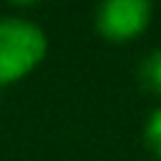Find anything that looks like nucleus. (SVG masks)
I'll use <instances>...</instances> for the list:
<instances>
[{
	"label": "nucleus",
	"instance_id": "f257e3e1",
	"mask_svg": "<svg viewBox=\"0 0 161 161\" xmlns=\"http://www.w3.org/2000/svg\"><path fill=\"white\" fill-rule=\"evenodd\" d=\"M45 33L23 18L0 20V86L28 75L45 55Z\"/></svg>",
	"mask_w": 161,
	"mask_h": 161
},
{
	"label": "nucleus",
	"instance_id": "f03ea898",
	"mask_svg": "<svg viewBox=\"0 0 161 161\" xmlns=\"http://www.w3.org/2000/svg\"><path fill=\"white\" fill-rule=\"evenodd\" d=\"M151 20V5L146 0H108L96 10V28L103 38L123 43L136 38Z\"/></svg>",
	"mask_w": 161,
	"mask_h": 161
},
{
	"label": "nucleus",
	"instance_id": "7ed1b4c3",
	"mask_svg": "<svg viewBox=\"0 0 161 161\" xmlns=\"http://www.w3.org/2000/svg\"><path fill=\"white\" fill-rule=\"evenodd\" d=\"M138 80L146 91L161 96V50H153L146 55V60L138 68Z\"/></svg>",
	"mask_w": 161,
	"mask_h": 161
},
{
	"label": "nucleus",
	"instance_id": "20e7f679",
	"mask_svg": "<svg viewBox=\"0 0 161 161\" xmlns=\"http://www.w3.org/2000/svg\"><path fill=\"white\" fill-rule=\"evenodd\" d=\"M143 138L148 143V148L153 151L156 158H161V108H156L148 121H146V128H143Z\"/></svg>",
	"mask_w": 161,
	"mask_h": 161
}]
</instances>
